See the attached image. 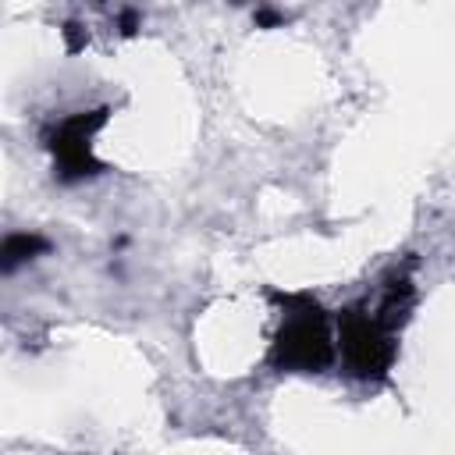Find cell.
Returning a JSON list of instances; mask_svg holds the SVG:
<instances>
[{
	"mask_svg": "<svg viewBox=\"0 0 455 455\" xmlns=\"http://www.w3.org/2000/svg\"><path fill=\"white\" fill-rule=\"evenodd\" d=\"M412 288L405 277L391 281L377 306H352L338 320V352L348 373L384 377L395 363V334L409 320Z\"/></svg>",
	"mask_w": 455,
	"mask_h": 455,
	"instance_id": "cell-1",
	"label": "cell"
},
{
	"mask_svg": "<svg viewBox=\"0 0 455 455\" xmlns=\"http://www.w3.org/2000/svg\"><path fill=\"white\" fill-rule=\"evenodd\" d=\"M281 327L270 345V363L288 373H320L334 363L338 327L313 295H277Z\"/></svg>",
	"mask_w": 455,
	"mask_h": 455,
	"instance_id": "cell-2",
	"label": "cell"
},
{
	"mask_svg": "<svg viewBox=\"0 0 455 455\" xmlns=\"http://www.w3.org/2000/svg\"><path fill=\"white\" fill-rule=\"evenodd\" d=\"M103 124H107V107L71 114L46 135V146L53 153V167H57L60 181H78L85 174L103 171V164L92 156V139Z\"/></svg>",
	"mask_w": 455,
	"mask_h": 455,
	"instance_id": "cell-3",
	"label": "cell"
},
{
	"mask_svg": "<svg viewBox=\"0 0 455 455\" xmlns=\"http://www.w3.org/2000/svg\"><path fill=\"white\" fill-rule=\"evenodd\" d=\"M46 245L50 242L43 235H36V231H14V235H7L4 245H0V267H4V274H11L14 267L36 259L39 252H46Z\"/></svg>",
	"mask_w": 455,
	"mask_h": 455,
	"instance_id": "cell-4",
	"label": "cell"
}]
</instances>
